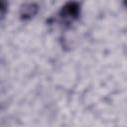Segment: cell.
Instances as JSON below:
<instances>
[{"instance_id": "6da1fadb", "label": "cell", "mask_w": 127, "mask_h": 127, "mask_svg": "<svg viewBox=\"0 0 127 127\" xmlns=\"http://www.w3.org/2000/svg\"><path fill=\"white\" fill-rule=\"evenodd\" d=\"M80 14V5L75 1H69L64 4L59 12L61 20L64 24H70L75 21Z\"/></svg>"}, {"instance_id": "7a4b0ae2", "label": "cell", "mask_w": 127, "mask_h": 127, "mask_svg": "<svg viewBox=\"0 0 127 127\" xmlns=\"http://www.w3.org/2000/svg\"><path fill=\"white\" fill-rule=\"evenodd\" d=\"M38 11H39V6L36 3H33V2L25 3L21 6L19 15L21 20H30L33 17H35Z\"/></svg>"}, {"instance_id": "3957f363", "label": "cell", "mask_w": 127, "mask_h": 127, "mask_svg": "<svg viewBox=\"0 0 127 127\" xmlns=\"http://www.w3.org/2000/svg\"><path fill=\"white\" fill-rule=\"evenodd\" d=\"M7 8H8V2H7V0H1V18L2 19L5 17Z\"/></svg>"}, {"instance_id": "277c9868", "label": "cell", "mask_w": 127, "mask_h": 127, "mask_svg": "<svg viewBox=\"0 0 127 127\" xmlns=\"http://www.w3.org/2000/svg\"><path fill=\"white\" fill-rule=\"evenodd\" d=\"M124 5H125V7L127 8V0H124Z\"/></svg>"}]
</instances>
